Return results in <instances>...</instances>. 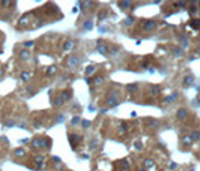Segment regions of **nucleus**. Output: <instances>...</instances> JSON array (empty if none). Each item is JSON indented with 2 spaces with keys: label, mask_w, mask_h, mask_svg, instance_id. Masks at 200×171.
<instances>
[{
  "label": "nucleus",
  "mask_w": 200,
  "mask_h": 171,
  "mask_svg": "<svg viewBox=\"0 0 200 171\" xmlns=\"http://www.w3.org/2000/svg\"><path fill=\"white\" fill-rule=\"evenodd\" d=\"M78 65H80V57H78L77 54H71V56H68V59H66V66H68V69L74 71Z\"/></svg>",
  "instance_id": "1"
},
{
  "label": "nucleus",
  "mask_w": 200,
  "mask_h": 171,
  "mask_svg": "<svg viewBox=\"0 0 200 171\" xmlns=\"http://www.w3.org/2000/svg\"><path fill=\"white\" fill-rule=\"evenodd\" d=\"M120 98V93L118 90H113L110 95H108V98H107V104H108V107H116V105H119V99Z\"/></svg>",
  "instance_id": "2"
},
{
  "label": "nucleus",
  "mask_w": 200,
  "mask_h": 171,
  "mask_svg": "<svg viewBox=\"0 0 200 171\" xmlns=\"http://www.w3.org/2000/svg\"><path fill=\"white\" fill-rule=\"evenodd\" d=\"M68 140H69V144H71V147H72V149H75L77 143H80L81 137L78 135V134H69V135H68Z\"/></svg>",
  "instance_id": "3"
},
{
  "label": "nucleus",
  "mask_w": 200,
  "mask_h": 171,
  "mask_svg": "<svg viewBox=\"0 0 200 171\" xmlns=\"http://www.w3.org/2000/svg\"><path fill=\"white\" fill-rule=\"evenodd\" d=\"M33 162L38 165L36 167V170H41V168H44V164H45V158L42 156V155H36L35 158H33Z\"/></svg>",
  "instance_id": "4"
},
{
  "label": "nucleus",
  "mask_w": 200,
  "mask_h": 171,
  "mask_svg": "<svg viewBox=\"0 0 200 171\" xmlns=\"http://www.w3.org/2000/svg\"><path fill=\"white\" fill-rule=\"evenodd\" d=\"M59 96L62 98V101H63V104H65L66 101H69V99L72 98V90H71V89H66V90H63Z\"/></svg>",
  "instance_id": "5"
},
{
  "label": "nucleus",
  "mask_w": 200,
  "mask_h": 171,
  "mask_svg": "<svg viewBox=\"0 0 200 171\" xmlns=\"http://www.w3.org/2000/svg\"><path fill=\"white\" fill-rule=\"evenodd\" d=\"M155 27H157V23H155V21H152V20H149V21H145V23H143V29H145V30H148V32H152Z\"/></svg>",
  "instance_id": "6"
},
{
  "label": "nucleus",
  "mask_w": 200,
  "mask_h": 171,
  "mask_svg": "<svg viewBox=\"0 0 200 171\" xmlns=\"http://www.w3.org/2000/svg\"><path fill=\"white\" fill-rule=\"evenodd\" d=\"M51 147V140L48 138V137H44V138H41V149H44V150H48Z\"/></svg>",
  "instance_id": "7"
},
{
  "label": "nucleus",
  "mask_w": 200,
  "mask_h": 171,
  "mask_svg": "<svg viewBox=\"0 0 200 171\" xmlns=\"http://www.w3.org/2000/svg\"><path fill=\"white\" fill-rule=\"evenodd\" d=\"M18 57H20V60H21V62L29 60V59H30V53H29V50H21V51H20V54H18Z\"/></svg>",
  "instance_id": "8"
},
{
  "label": "nucleus",
  "mask_w": 200,
  "mask_h": 171,
  "mask_svg": "<svg viewBox=\"0 0 200 171\" xmlns=\"http://www.w3.org/2000/svg\"><path fill=\"white\" fill-rule=\"evenodd\" d=\"M178 98H179V95H178L176 92H173V93H172L170 96H167V98L164 99V104H173V102H175V101H176Z\"/></svg>",
  "instance_id": "9"
},
{
  "label": "nucleus",
  "mask_w": 200,
  "mask_h": 171,
  "mask_svg": "<svg viewBox=\"0 0 200 171\" xmlns=\"http://www.w3.org/2000/svg\"><path fill=\"white\" fill-rule=\"evenodd\" d=\"M187 116H188V110H187V108H181V110H178V113H176V117H178L179 120H184Z\"/></svg>",
  "instance_id": "10"
},
{
  "label": "nucleus",
  "mask_w": 200,
  "mask_h": 171,
  "mask_svg": "<svg viewBox=\"0 0 200 171\" xmlns=\"http://www.w3.org/2000/svg\"><path fill=\"white\" fill-rule=\"evenodd\" d=\"M14 156H15V158H24V156H26V150H24L23 147H18V149L14 150Z\"/></svg>",
  "instance_id": "11"
},
{
  "label": "nucleus",
  "mask_w": 200,
  "mask_h": 171,
  "mask_svg": "<svg viewBox=\"0 0 200 171\" xmlns=\"http://www.w3.org/2000/svg\"><path fill=\"white\" fill-rule=\"evenodd\" d=\"M30 78H32V72H27V71L21 72V75H20V80H21V81H24V83H27Z\"/></svg>",
  "instance_id": "12"
},
{
  "label": "nucleus",
  "mask_w": 200,
  "mask_h": 171,
  "mask_svg": "<svg viewBox=\"0 0 200 171\" xmlns=\"http://www.w3.org/2000/svg\"><path fill=\"white\" fill-rule=\"evenodd\" d=\"M98 51H99L102 56H107V54H108V48H107V45H102L101 42H98Z\"/></svg>",
  "instance_id": "13"
},
{
  "label": "nucleus",
  "mask_w": 200,
  "mask_h": 171,
  "mask_svg": "<svg viewBox=\"0 0 200 171\" xmlns=\"http://www.w3.org/2000/svg\"><path fill=\"white\" fill-rule=\"evenodd\" d=\"M92 27H93V23H92V20H86V21L83 23V30L89 32V30H92Z\"/></svg>",
  "instance_id": "14"
},
{
  "label": "nucleus",
  "mask_w": 200,
  "mask_h": 171,
  "mask_svg": "<svg viewBox=\"0 0 200 171\" xmlns=\"http://www.w3.org/2000/svg\"><path fill=\"white\" fill-rule=\"evenodd\" d=\"M194 84V77L193 75H187L184 78V86H193Z\"/></svg>",
  "instance_id": "15"
},
{
  "label": "nucleus",
  "mask_w": 200,
  "mask_h": 171,
  "mask_svg": "<svg viewBox=\"0 0 200 171\" xmlns=\"http://www.w3.org/2000/svg\"><path fill=\"white\" fill-rule=\"evenodd\" d=\"M137 90H138V84H128L126 86V92H129V93H137Z\"/></svg>",
  "instance_id": "16"
},
{
  "label": "nucleus",
  "mask_w": 200,
  "mask_h": 171,
  "mask_svg": "<svg viewBox=\"0 0 200 171\" xmlns=\"http://www.w3.org/2000/svg\"><path fill=\"white\" fill-rule=\"evenodd\" d=\"M74 47H75L74 41H66V42H65V45H63V50H65V51H71Z\"/></svg>",
  "instance_id": "17"
},
{
  "label": "nucleus",
  "mask_w": 200,
  "mask_h": 171,
  "mask_svg": "<svg viewBox=\"0 0 200 171\" xmlns=\"http://www.w3.org/2000/svg\"><path fill=\"white\" fill-rule=\"evenodd\" d=\"M95 72H96V66H95V65H90V66L86 68V75H87V77L92 75V74H95Z\"/></svg>",
  "instance_id": "18"
},
{
  "label": "nucleus",
  "mask_w": 200,
  "mask_h": 171,
  "mask_svg": "<svg viewBox=\"0 0 200 171\" xmlns=\"http://www.w3.org/2000/svg\"><path fill=\"white\" fill-rule=\"evenodd\" d=\"M30 144H32L33 149H41V138H33Z\"/></svg>",
  "instance_id": "19"
},
{
  "label": "nucleus",
  "mask_w": 200,
  "mask_h": 171,
  "mask_svg": "<svg viewBox=\"0 0 200 171\" xmlns=\"http://www.w3.org/2000/svg\"><path fill=\"white\" fill-rule=\"evenodd\" d=\"M154 165H155L154 159H146V161H145V168H146V170H149V168H154Z\"/></svg>",
  "instance_id": "20"
},
{
  "label": "nucleus",
  "mask_w": 200,
  "mask_h": 171,
  "mask_svg": "<svg viewBox=\"0 0 200 171\" xmlns=\"http://www.w3.org/2000/svg\"><path fill=\"white\" fill-rule=\"evenodd\" d=\"M178 39L181 41V47H182V48H187V47H188V41H187V38H185V36H182V35H181V36H178Z\"/></svg>",
  "instance_id": "21"
},
{
  "label": "nucleus",
  "mask_w": 200,
  "mask_h": 171,
  "mask_svg": "<svg viewBox=\"0 0 200 171\" xmlns=\"http://www.w3.org/2000/svg\"><path fill=\"white\" fill-rule=\"evenodd\" d=\"M190 137L193 138V141H200V131H194V132H191Z\"/></svg>",
  "instance_id": "22"
},
{
  "label": "nucleus",
  "mask_w": 200,
  "mask_h": 171,
  "mask_svg": "<svg viewBox=\"0 0 200 171\" xmlns=\"http://www.w3.org/2000/svg\"><path fill=\"white\" fill-rule=\"evenodd\" d=\"M182 143H184V146H190V144L193 143V138H191L190 135H185V137L182 138Z\"/></svg>",
  "instance_id": "23"
},
{
  "label": "nucleus",
  "mask_w": 200,
  "mask_h": 171,
  "mask_svg": "<svg viewBox=\"0 0 200 171\" xmlns=\"http://www.w3.org/2000/svg\"><path fill=\"white\" fill-rule=\"evenodd\" d=\"M119 164H120V167H122V170H128L129 168V161L128 159H122Z\"/></svg>",
  "instance_id": "24"
},
{
  "label": "nucleus",
  "mask_w": 200,
  "mask_h": 171,
  "mask_svg": "<svg viewBox=\"0 0 200 171\" xmlns=\"http://www.w3.org/2000/svg\"><path fill=\"white\" fill-rule=\"evenodd\" d=\"M53 104H54L56 107H62V105H63V101H62V98H60V96H57V98H54Z\"/></svg>",
  "instance_id": "25"
},
{
  "label": "nucleus",
  "mask_w": 200,
  "mask_h": 171,
  "mask_svg": "<svg viewBox=\"0 0 200 171\" xmlns=\"http://www.w3.org/2000/svg\"><path fill=\"white\" fill-rule=\"evenodd\" d=\"M182 53H184V51H182V48H181V47H176V48L173 50V54H175L176 57H181V56H182Z\"/></svg>",
  "instance_id": "26"
},
{
  "label": "nucleus",
  "mask_w": 200,
  "mask_h": 171,
  "mask_svg": "<svg viewBox=\"0 0 200 171\" xmlns=\"http://www.w3.org/2000/svg\"><path fill=\"white\" fill-rule=\"evenodd\" d=\"M56 72H57V68H56V66H48L47 75H53V74H56Z\"/></svg>",
  "instance_id": "27"
},
{
  "label": "nucleus",
  "mask_w": 200,
  "mask_h": 171,
  "mask_svg": "<svg viewBox=\"0 0 200 171\" xmlns=\"http://www.w3.org/2000/svg\"><path fill=\"white\" fill-rule=\"evenodd\" d=\"M151 93H152L154 96L160 95V87H158V86H152V87H151Z\"/></svg>",
  "instance_id": "28"
},
{
  "label": "nucleus",
  "mask_w": 200,
  "mask_h": 171,
  "mask_svg": "<svg viewBox=\"0 0 200 171\" xmlns=\"http://www.w3.org/2000/svg\"><path fill=\"white\" fill-rule=\"evenodd\" d=\"M128 131V125L126 123H120V126H119V134H125Z\"/></svg>",
  "instance_id": "29"
},
{
  "label": "nucleus",
  "mask_w": 200,
  "mask_h": 171,
  "mask_svg": "<svg viewBox=\"0 0 200 171\" xmlns=\"http://www.w3.org/2000/svg\"><path fill=\"white\" fill-rule=\"evenodd\" d=\"M102 83H104V77H96V78L93 80V84H96V86L102 84Z\"/></svg>",
  "instance_id": "30"
},
{
  "label": "nucleus",
  "mask_w": 200,
  "mask_h": 171,
  "mask_svg": "<svg viewBox=\"0 0 200 171\" xmlns=\"http://www.w3.org/2000/svg\"><path fill=\"white\" fill-rule=\"evenodd\" d=\"M35 45V42L33 41H26V42L23 44V47H24V50H27V48H32Z\"/></svg>",
  "instance_id": "31"
},
{
  "label": "nucleus",
  "mask_w": 200,
  "mask_h": 171,
  "mask_svg": "<svg viewBox=\"0 0 200 171\" xmlns=\"http://www.w3.org/2000/svg\"><path fill=\"white\" fill-rule=\"evenodd\" d=\"M123 24H125V26H132V24H134V18H132V17L126 18V20L123 21Z\"/></svg>",
  "instance_id": "32"
},
{
  "label": "nucleus",
  "mask_w": 200,
  "mask_h": 171,
  "mask_svg": "<svg viewBox=\"0 0 200 171\" xmlns=\"http://www.w3.org/2000/svg\"><path fill=\"white\" fill-rule=\"evenodd\" d=\"M119 6H122V9H126L131 6V2H119Z\"/></svg>",
  "instance_id": "33"
},
{
  "label": "nucleus",
  "mask_w": 200,
  "mask_h": 171,
  "mask_svg": "<svg viewBox=\"0 0 200 171\" xmlns=\"http://www.w3.org/2000/svg\"><path fill=\"white\" fill-rule=\"evenodd\" d=\"M190 26H191V27H194V29H199V27H200V20L191 21V23H190Z\"/></svg>",
  "instance_id": "34"
},
{
  "label": "nucleus",
  "mask_w": 200,
  "mask_h": 171,
  "mask_svg": "<svg viewBox=\"0 0 200 171\" xmlns=\"http://www.w3.org/2000/svg\"><path fill=\"white\" fill-rule=\"evenodd\" d=\"M81 126H83V129H89L90 128V122L89 120H83L81 122Z\"/></svg>",
  "instance_id": "35"
},
{
  "label": "nucleus",
  "mask_w": 200,
  "mask_h": 171,
  "mask_svg": "<svg viewBox=\"0 0 200 171\" xmlns=\"http://www.w3.org/2000/svg\"><path fill=\"white\" fill-rule=\"evenodd\" d=\"M5 126H6V128H12V126H15V122H14V120H6V122H5Z\"/></svg>",
  "instance_id": "36"
},
{
  "label": "nucleus",
  "mask_w": 200,
  "mask_h": 171,
  "mask_svg": "<svg viewBox=\"0 0 200 171\" xmlns=\"http://www.w3.org/2000/svg\"><path fill=\"white\" fill-rule=\"evenodd\" d=\"M65 120V116L63 114H57V119H56V123H62Z\"/></svg>",
  "instance_id": "37"
},
{
  "label": "nucleus",
  "mask_w": 200,
  "mask_h": 171,
  "mask_svg": "<svg viewBox=\"0 0 200 171\" xmlns=\"http://www.w3.org/2000/svg\"><path fill=\"white\" fill-rule=\"evenodd\" d=\"M98 144H99V143H98V140L90 141V149H92V150H93V149H96V147H98Z\"/></svg>",
  "instance_id": "38"
},
{
  "label": "nucleus",
  "mask_w": 200,
  "mask_h": 171,
  "mask_svg": "<svg viewBox=\"0 0 200 171\" xmlns=\"http://www.w3.org/2000/svg\"><path fill=\"white\" fill-rule=\"evenodd\" d=\"M0 5H2V6H15L14 2H0Z\"/></svg>",
  "instance_id": "39"
},
{
  "label": "nucleus",
  "mask_w": 200,
  "mask_h": 171,
  "mask_svg": "<svg viewBox=\"0 0 200 171\" xmlns=\"http://www.w3.org/2000/svg\"><path fill=\"white\" fill-rule=\"evenodd\" d=\"M78 123H80V117H78V116H75V117L71 120V125H78Z\"/></svg>",
  "instance_id": "40"
},
{
  "label": "nucleus",
  "mask_w": 200,
  "mask_h": 171,
  "mask_svg": "<svg viewBox=\"0 0 200 171\" xmlns=\"http://www.w3.org/2000/svg\"><path fill=\"white\" fill-rule=\"evenodd\" d=\"M134 147H135L137 150H142V149H143V144H142L140 141H135V143H134Z\"/></svg>",
  "instance_id": "41"
},
{
  "label": "nucleus",
  "mask_w": 200,
  "mask_h": 171,
  "mask_svg": "<svg viewBox=\"0 0 200 171\" xmlns=\"http://www.w3.org/2000/svg\"><path fill=\"white\" fill-rule=\"evenodd\" d=\"M190 12H191V14H196V12H197V8H196V6H191V8H190Z\"/></svg>",
  "instance_id": "42"
},
{
  "label": "nucleus",
  "mask_w": 200,
  "mask_h": 171,
  "mask_svg": "<svg viewBox=\"0 0 200 171\" xmlns=\"http://www.w3.org/2000/svg\"><path fill=\"white\" fill-rule=\"evenodd\" d=\"M170 168H172V170L178 168V164H176V162H170Z\"/></svg>",
  "instance_id": "43"
},
{
  "label": "nucleus",
  "mask_w": 200,
  "mask_h": 171,
  "mask_svg": "<svg viewBox=\"0 0 200 171\" xmlns=\"http://www.w3.org/2000/svg\"><path fill=\"white\" fill-rule=\"evenodd\" d=\"M99 32H102V33L107 32V27H105V26H101V27H99Z\"/></svg>",
  "instance_id": "44"
},
{
  "label": "nucleus",
  "mask_w": 200,
  "mask_h": 171,
  "mask_svg": "<svg viewBox=\"0 0 200 171\" xmlns=\"http://www.w3.org/2000/svg\"><path fill=\"white\" fill-rule=\"evenodd\" d=\"M29 143V138H21V144H27Z\"/></svg>",
  "instance_id": "45"
},
{
  "label": "nucleus",
  "mask_w": 200,
  "mask_h": 171,
  "mask_svg": "<svg viewBox=\"0 0 200 171\" xmlns=\"http://www.w3.org/2000/svg\"><path fill=\"white\" fill-rule=\"evenodd\" d=\"M89 110H90V111H96V107H93V105H90V107H89Z\"/></svg>",
  "instance_id": "46"
},
{
  "label": "nucleus",
  "mask_w": 200,
  "mask_h": 171,
  "mask_svg": "<svg viewBox=\"0 0 200 171\" xmlns=\"http://www.w3.org/2000/svg\"><path fill=\"white\" fill-rule=\"evenodd\" d=\"M131 117H132V119H134V117H137V113H135V111H132V113H131Z\"/></svg>",
  "instance_id": "47"
},
{
  "label": "nucleus",
  "mask_w": 200,
  "mask_h": 171,
  "mask_svg": "<svg viewBox=\"0 0 200 171\" xmlns=\"http://www.w3.org/2000/svg\"><path fill=\"white\" fill-rule=\"evenodd\" d=\"M3 72H5V71H3V68H0V78L3 77Z\"/></svg>",
  "instance_id": "48"
},
{
  "label": "nucleus",
  "mask_w": 200,
  "mask_h": 171,
  "mask_svg": "<svg viewBox=\"0 0 200 171\" xmlns=\"http://www.w3.org/2000/svg\"><path fill=\"white\" fill-rule=\"evenodd\" d=\"M120 171H128V170H120Z\"/></svg>",
  "instance_id": "49"
},
{
  "label": "nucleus",
  "mask_w": 200,
  "mask_h": 171,
  "mask_svg": "<svg viewBox=\"0 0 200 171\" xmlns=\"http://www.w3.org/2000/svg\"><path fill=\"white\" fill-rule=\"evenodd\" d=\"M142 171H146V170H142Z\"/></svg>",
  "instance_id": "50"
}]
</instances>
